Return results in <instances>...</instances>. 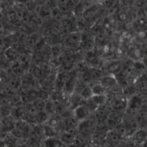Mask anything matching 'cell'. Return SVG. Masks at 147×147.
Here are the masks:
<instances>
[{
  "label": "cell",
  "mask_w": 147,
  "mask_h": 147,
  "mask_svg": "<svg viewBox=\"0 0 147 147\" xmlns=\"http://www.w3.org/2000/svg\"><path fill=\"white\" fill-rule=\"evenodd\" d=\"M44 111L49 115H52L55 114V103L52 100H47L45 101Z\"/></svg>",
  "instance_id": "4fadbf2b"
},
{
  "label": "cell",
  "mask_w": 147,
  "mask_h": 147,
  "mask_svg": "<svg viewBox=\"0 0 147 147\" xmlns=\"http://www.w3.org/2000/svg\"><path fill=\"white\" fill-rule=\"evenodd\" d=\"M4 52H5V55L6 56V58L10 61L14 60L17 56V50L11 47L5 50Z\"/></svg>",
  "instance_id": "ffe728a7"
},
{
  "label": "cell",
  "mask_w": 147,
  "mask_h": 147,
  "mask_svg": "<svg viewBox=\"0 0 147 147\" xmlns=\"http://www.w3.org/2000/svg\"><path fill=\"white\" fill-rule=\"evenodd\" d=\"M93 95H105L106 92V89L105 87L100 84V82L95 84L94 85L90 86Z\"/></svg>",
  "instance_id": "8fae6325"
},
{
  "label": "cell",
  "mask_w": 147,
  "mask_h": 147,
  "mask_svg": "<svg viewBox=\"0 0 147 147\" xmlns=\"http://www.w3.org/2000/svg\"><path fill=\"white\" fill-rule=\"evenodd\" d=\"M58 138L62 143L67 146L74 144L75 136L67 132L64 131L58 134Z\"/></svg>",
  "instance_id": "52a82bcc"
},
{
  "label": "cell",
  "mask_w": 147,
  "mask_h": 147,
  "mask_svg": "<svg viewBox=\"0 0 147 147\" xmlns=\"http://www.w3.org/2000/svg\"><path fill=\"white\" fill-rule=\"evenodd\" d=\"M92 102L98 107L105 105L106 102V96L105 95H92L90 98Z\"/></svg>",
  "instance_id": "9c48e42d"
},
{
  "label": "cell",
  "mask_w": 147,
  "mask_h": 147,
  "mask_svg": "<svg viewBox=\"0 0 147 147\" xmlns=\"http://www.w3.org/2000/svg\"><path fill=\"white\" fill-rule=\"evenodd\" d=\"M91 114V112L85 105H80L73 110V115L78 122L87 119Z\"/></svg>",
  "instance_id": "7a4b0ae2"
},
{
  "label": "cell",
  "mask_w": 147,
  "mask_h": 147,
  "mask_svg": "<svg viewBox=\"0 0 147 147\" xmlns=\"http://www.w3.org/2000/svg\"><path fill=\"white\" fill-rule=\"evenodd\" d=\"M63 14L60 11L59 8L57 7L56 8L51 10V16L53 17L56 20L59 21L62 19Z\"/></svg>",
  "instance_id": "603a6c76"
},
{
  "label": "cell",
  "mask_w": 147,
  "mask_h": 147,
  "mask_svg": "<svg viewBox=\"0 0 147 147\" xmlns=\"http://www.w3.org/2000/svg\"><path fill=\"white\" fill-rule=\"evenodd\" d=\"M60 140L58 137L44 139L42 142V145L44 147H56Z\"/></svg>",
  "instance_id": "30bf717a"
},
{
  "label": "cell",
  "mask_w": 147,
  "mask_h": 147,
  "mask_svg": "<svg viewBox=\"0 0 147 147\" xmlns=\"http://www.w3.org/2000/svg\"><path fill=\"white\" fill-rule=\"evenodd\" d=\"M92 95L91 88L90 86H86L79 93V96L85 101L90 99Z\"/></svg>",
  "instance_id": "2e32d148"
},
{
  "label": "cell",
  "mask_w": 147,
  "mask_h": 147,
  "mask_svg": "<svg viewBox=\"0 0 147 147\" xmlns=\"http://www.w3.org/2000/svg\"><path fill=\"white\" fill-rule=\"evenodd\" d=\"M104 138L107 143L115 146L119 145L121 141L123 140L122 137L117 134L113 129L108 130Z\"/></svg>",
  "instance_id": "277c9868"
},
{
  "label": "cell",
  "mask_w": 147,
  "mask_h": 147,
  "mask_svg": "<svg viewBox=\"0 0 147 147\" xmlns=\"http://www.w3.org/2000/svg\"><path fill=\"white\" fill-rule=\"evenodd\" d=\"M65 126V130L78 128L79 122L74 116V115H71L68 116L61 118Z\"/></svg>",
  "instance_id": "5b68a950"
},
{
  "label": "cell",
  "mask_w": 147,
  "mask_h": 147,
  "mask_svg": "<svg viewBox=\"0 0 147 147\" xmlns=\"http://www.w3.org/2000/svg\"><path fill=\"white\" fill-rule=\"evenodd\" d=\"M32 104L33 105V107H34L36 112L44 111L45 105V101H43V100L38 99H36L35 100H34L32 102Z\"/></svg>",
  "instance_id": "ac0fdd59"
},
{
  "label": "cell",
  "mask_w": 147,
  "mask_h": 147,
  "mask_svg": "<svg viewBox=\"0 0 147 147\" xmlns=\"http://www.w3.org/2000/svg\"><path fill=\"white\" fill-rule=\"evenodd\" d=\"M16 147H28V146H27V145L26 144V143H25V142H24V143H21V144H18L17 146H16Z\"/></svg>",
  "instance_id": "484cf974"
},
{
  "label": "cell",
  "mask_w": 147,
  "mask_h": 147,
  "mask_svg": "<svg viewBox=\"0 0 147 147\" xmlns=\"http://www.w3.org/2000/svg\"><path fill=\"white\" fill-rule=\"evenodd\" d=\"M41 52L44 59H49L51 58V46L49 44L45 43Z\"/></svg>",
  "instance_id": "7402d4cb"
},
{
  "label": "cell",
  "mask_w": 147,
  "mask_h": 147,
  "mask_svg": "<svg viewBox=\"0 0 147 147\" xmlns=\"http://www.w3.org/2000/svg\"><path fill=\"white\" fill-rule=\"evenodd\" d=\"M121 68V63L116 61L111 63L109 66L107 70L111 74H118L119 73Z\"/></svg>",
  "instance_id": "44dd1931"
},
{
  "label": "cell",
  "mask_w": 147,
  "mask_h": 147,
  "mask_svg": "<svg viewBox=\"0 0 147 147\" xmlns=\"http://www.w3.org/2000/svg\"><path fill=\"white\" fill-rule=\"evenodd\" d=\"M88 140L81 135L79 133L75 136L74 142V144L77 147H84L87 143L88 142Z\"/></svg>",
  "instance_id": "e0dca14e"
},
{
  "label": "cell",
  "mask_w": 147,
  "mask_h": 147,
  "mask_svg": "<svg viewBox=\"0 0 147 147\" xmlns=\"http://www.w3.org/2000/svg\"><path fill=\"white\" fill-rule=\"evenodd\" d=\"M61 118L60 116L54 114L49 116L48 120L45 124H47L55 129L59 123V122L61 121Z\"/></svg>",
  "instance_id": "5bb4252c"
},
{
  "label": "cell",
  "mask_w": 147,
  "mask_h": 147,
  "mask_svg": "<svg viewBox=\"0 0 147 147\" xmlns=\"http://www.w3.org/2000/svg\"><path fill=\"white\" fill-rule=\"evenodd\" d=\"M38 13L40 17H41L42 18H45L49 17H51V10L46 5H44L40 7L38 10Z\"/></svg>",
  "instance_id": "d6986e66"
},
{
  "label": "cell",
  "mask_w": 147,
  "mask_h": 147,
  "mask_svg": "<svg viewBox=\"0 0 147 147\" xmlns=\"http://www.w3.org/2000/svg\"><path fill=\"white\" fill-rule=\"evenodd\" d=\"M99 82L106 89V88H109L115 84L116 79L115 77L113 76H107L102 78Z\"/></svg>",
  "instance_id": "ba28073f"
},
{
  "label": "cell",
  "mask_w": 147,
  "mask_h": 147,
  "mask_svg": "<svg viewBox=\"0 0 147 147\" xmlns=\"http://www.w3.org/2000/svg\"><path fill=\"white\" fill-rule=\"evenodd\" d=\"M49 96L48 92L43 89H41L37 92V99L46 101L49 99Z\"/></svg>",
  "instance_id": "cb8c5ba5"
},
{
  "label": "cell",
  "mask_w": 147,
  "mask_h": 147,
  "mask_svg": "<svg viewBox=\"0 0 147 147\" xmlns=\"http://www.w3.org/2000/svg\"><path fill=\"white\" fill-rule=\"evenodd\" d=\"M79 3V1H57V7L63 15L68 14Z\"/></svg>",
  "instance_id": "6da1fadb"
},
{
  "label": "cell",
  "mask_w": 147,
  "mask_h": 147,
  "mask_svg": "<svg viewBox=\"0 0 147 147\" xmlns=\"http://www.w3.org/2000/svg\"><path fill=\"white\" fill-rule=\"evenodd\" d=\"M41 127L44 139L58 137V134L57 133L54 128L51 127L47 124L42 125Z\"/></svg>",
  "instance_id": "8992f818"
},
{
  "label": "cell",
  "mask_w": 147,
  "mask_h": 147,
  "mask_svg": "<svg viewBox=\"0 0 147 147\" xmlns=\"http://www.w3.org/2000/svg\"><path fill=\"white\" fill-rule=\"evenodd\" d=\"M60 47L59 45H55L51 47V57L53 58H57L60 55Z\"/></svg>",
  "instance_id": "d4e9b609"
},
{
  "label": "cell",
  "mask_w": 147,
  "mask_h": 147,
  "mask_svg": "<svg viewBox=\"0 0 147 147\" xmlns=\"http://www.w3.org/2000/svg\"><path fill=\"white\" fill-rule=\"evenodd\" d=\"M49 116L44 111L38 112L36 114V119L37 122V125H44L48 120Z\"/></svg>",
  "instance_id": "7c38bea8"
},
{
  "label": "cell",
  "mask_w": 147,
  "mask_h": 147,
  "mask_svg": "<svg viewBox=\"0 0 147 147\" xmlns=\"http://www.w3.org/2000/svg\"><path fill=\"white\" fill-rule=\"evenodd\" d=\"M141 99L137 96H134L130 100V104H127L128 107L130 109V110L132 111H136V109L139 108V107L141 106Z\"/></svg>",
  "instance_id": "9a60e30c"
},
{
  "label": "cell",
  "mask_w": 147,
  "mask_h": 147,
  "mask_svg": "<svg viewBox=\"0 0 147 147\" xmlns=\"http://www.w3.org/2000/svg\"><path fill=\"white\" fill-rule=\"evenodd\" d=\"M82 41V35L78 32H71L68 33L64 40V44L67 47H74L79 44Z\"/></svg>",
  "instance_id": "3957f363"
},
{
  "label": "cell",
  "mask_w": 147,
  "mask_h": 147,
  "mask_svg": "<svg viewBox=\"0 0 147 147\" xmlns=\"http://www.w3.org/2000/svg\"><path fill=\"white\" fill-rule=\"evenodd\" d=\"M1 49H0V51H1Z\"/></svg>",
  "instance_id": "4316f807"
}]
</instances>
